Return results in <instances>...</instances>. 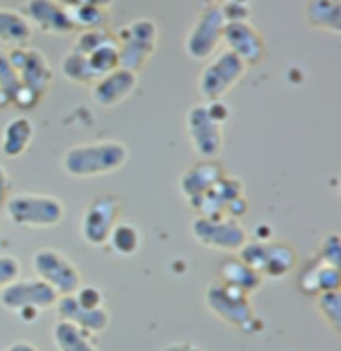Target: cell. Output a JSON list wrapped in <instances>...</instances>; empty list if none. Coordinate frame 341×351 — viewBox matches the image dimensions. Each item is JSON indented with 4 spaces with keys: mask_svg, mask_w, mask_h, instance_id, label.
I'll use <instances>...</instances> for the list:
<instances>
[{
    "mask_svg": "<svg viewBox=\"0 0 341 351\" xmlns=\"http://www.w3.org/2000/svg\"><path fill=\"white\" fill-rule=\"evenodd\" d=\"M70 21L74 24V28H82V30H96L102 28L106 24V10L98 8V6H82V8H72L68 10Z\"/></svg>",
    "mask_w": 341,
    "mask_h": 351,
    "instance_id": "obj_20",
    "label": "cell"
},
{
    "mask_svg": "<svg viewBox=\"0 0 341 351\" xmlns=\"http://www.w3.org/2000/svg\"><path fill=\"white\" fill-rule=\"evenodd\" d=\"M19 276V262L12 256H0V284H8Z\"/></svg>",
    "mask_w": 341,
    "mask_h": 351,
    "instance_id": "obj_22",
    "label": "cell"
},
{
    "mask_svg": "<svg viewBox=\"0 0 341 351\" xmlns=\"http://www.w3.org/2000/svg\"><path fill=\"white\" fill-rule=\"evenodd\" d=\"M122 202L114 196H100L92 199V204L86 208L82 218V236L92 245L106 243L110 232L116 226V219L120 216Z\"/></svg>",
    "mask_w": 341,
    "mask_h": 351,
    "instance_id": "obj_6",
    "label": "cell"
},
{
    "mask_svg": "<svg viewBox=\"0 0 341 351\" xmlns=\"http://www.w3.org/2000/svg\"><path fill=\"white\" fill-rule=\"evenodd\" d=\"M62 74L68 80L76 82V84H86V82H96V76L92 74L90 66L86 62V58L76 52L74 48L62 58Z\"/></svg>",
    "mask_w": 341,
    "mask_h": 351,
    "instance_id": "obj_19",
    "label": "cell"
},
{
    "mask_svg": "<svg viewBox=\"0 0 341 351\" xmlns=\"http://www.w3.org/2000/svg\"><path fill=\"white\" fill-rule=\"evenodd\" d=\"M34 138V126L30 122V118L26 116H16L12 118L2 132V152L8 158H19L28 150L30 142Z\"/></svg>",
    "mask_w": 341,
    "mask_h": 351,
    "instance_id": "obj_15",
    "label": "cell"
},
{
    "mask_svg": "<svg viewBox=\"0 0 341 351\" xmlns=\"http://www.w3.org/2000/svg\"><path fill=\"white\" fill-rule=\"evenodd\" d=\"M58 4H62L66 10L72 8H82V6H98V8H110L114 0H56Z\"/></svg>",
    "mask_w": 341,
    "mask_h": 351,
    "instance_id": "obj_23",
    "label": "cell"
},
{
    "mask_svg": "<svg viewBox=\"0 0 341 351\" xmlns=\"http://www.w3.org/2000/svg\"><path fill=\"white\" fill-rule=\"evenodd\" d=\"M222 40L226 43L230 52H234L235 56L242 58L248 66L257 64L266 54V43L261 34L257 32L256 26L248 21L226 22Z\"/></svg>",
    "mask_w": 341,
    "mask_h": 351,
    "instance_id": "obj_9",
    "label": "cell"
},
{
    "mask_svg": "<svg viewBox=\"0 0 341 351\" xmlns=\"http://www.w3.org/2000/svg\"><path fill=\"white\" fill-rule=\"evenodd\" d=\"M226 19L220 10V4H210L204 8L186 38V52L196 60L210 58L222 43V32Z\"/></svg>",
    "mask_w": 341,
    "mask_h": 351,
    "instance_id": "obj_5",
    "label": "cell"
},
{
    "mask_svg": "<svg viewBox=\"0 0 341 351\" xmlns=\"http://www.w3.org/2000/svg\"><path fill=\"white\" fill-rule=\"evenodd\" d=\"M192 232L200 243L215 250H239L246 243V232L235 219L198 218Z\"/></svg>",
    "mask_w": 341,
    "mask_h": 351,
    "instance_id": "obj_8",
    "label": "cell"
},
{
    "mask_svg": "<svg viewBox=\"0 0 341 351\" xmlns=\"http://www.w3.org/2000/svg\"><path fill=\"white\" fill-rule=\"evenodd\" d=\"M321 250H323V254H321L323 263H327V265H336L338 258H340V236H338V234L327 236V238L323 240Z\"/></svg>",
    "mask_w": 341,
    "mask_h": 351,
    "instance_id": "obj_21",
    "label": "cell"
},
{
    "mask_svg": "<svg viewBox=\"0 0 341 351\" xmlns=\"http://www.w3.org/2000/svg\"><path fill=\"white\" fill-rule=\"evenodd\" d=\"M136 86H138L136 72L126 70V68H116L94 82L92 98L102 108H114V106L122 104L124 100H128Z\"/></svg>",
    "mask_w": 341,
    "mask_h": 351,
    "instance_id": "obj_12",
    "label": "cell"
},
{
    "mask_svg": "<svg viewBox=\"0 0 341 351\" xmlns=\"http://www.w3.org/2000/svg\"><path fill=\"white\" fill-rule=\"evenodd\" d=\"M224 178V170L213 160H202L200 164L192 166L186 174L182 176L180 188L188 199L202 196L206 190H210L217 180Z\"/></svg>",
    "mask_w": 341,
    "mask_h": 351,
    "instance_id": "obj_14",
    "label": "cell"
},
{
    "mask_svg": "<svg viewBox=\"0 0 341 351\" xmlns=\"http://www.w3.org/2000/svg\"><path fill=\"white\" fill-rule=\"evenodd\" d=\"M128 160V150L122 142H94L70 148L64 156L66 174L76 178H96L120 170Z\"/></svg>",
    "mask_w": 341,
    "mask_h": 351,
    "instance_id": "obj_1",
    "label": "cell"
},
{
    "mask_svg": "<svg viewBox=\"0 0 341 351\" xmlns=\"http://www.w3.org/2000/svg\"><path fill=\"white\" fill-rule=\"evenodd\" d=\"M8 194V174L0 168V206H4Z\"/></svg>",
    "mask_w": 341,
    "mask_h": 351,
    "instance_id": "obj_24",
    "label": "cell"
},
{
    "mask_svg": "<svg viewBox=\"0 0 341 351\" xmlns=\"http://www.w3.org/2000/svg\"><path fill=\"white\" fill-rule=\"evenodd\" d=\"M6 216L19 228H54L64 216L60 199L43 194H19L6 197Z\"/></svg>",
    "mask_w": 341,
    "mask_h": 351,
    "instance_id": "obj_2",
    "label": "cell"
},
{
    "mask_svg": "<svg viewBox=\"0 0 341 351\" xmlns=\"http://www.w3.org/2000/svg\"><path fill=\"white\" fill-rule=\"evenodd\" d=\"M32 36V26L22 12L0 8V43L12 48L26 46Z\"/></svg>",
    "mask_w": 341,
    "mask_h": 351,
    "instance_id": "obj_16",
    "label": "cell"
},
{
    "mask_svg": "<svg viewBox=\"0 0 341 351\" xmlns=\"http://www.w3.org/2000/svg\"><path fill=\"white\" fill-rule=\"evenodd\" d=\"M305 19L311 26L340 34L341 10L338 0H307Z\"/></svg>",
    "mask_w": 341,
    "mask_h": 351,
    "instance_id": "obj_17",
    "label": "cell"
},
{
    "mask_svg": "<svg viewBox=\"0 0 341 351\" xmlns=\"http://www.w3.org/2000/svg\"><path fill=\"white\" fill-rule=\"evenodd\" d=\"M108 241H110L112 250L118 256L130 258V256H134L140 250L142 238H140V232H138L136 226H132V223H116L114 230L108 236Z\"/></svg>",
    "mask_w": 341,
    "mask_h": 351,
    "instance_id": "obj_18",
    "label": "cell"
},
{
    "mask_svg": "<svg viewBox=\"0 0 341 351\" xmlns=\"http://www.w3.org/2000/svg\"><path fill=\"white\" fill-rule=\"evenodd\" d=\"M188 134L193 144V150L200 154L204 160H212L217 154L222 152V126L215 124L212 118L208 116L206 106H193L188 112Z\"/></svg>",
    "mask_w": 341,
    "mask_h": 351,
    "instance_id": "obj_10",
    "label": "cell"
},
{
    "mask_svg": "<svg viewBox=\"0 0 341 351\" xmlns=\"http://www.w3.org/2000/svg\"><path fill=\"white\" fill-rule=\"evenodd\" d=\"M114 38L120 52V68L136 72L144 68L154 54L158 40V26L150 19H138L126 24Z\"/></svg>",
    "mask_w": 341,
    "mask_h": 351,
    "instance_id": "obj_3",
    "label": "cell"
},
{
    "mask_svg": "<svg viewBox=\"0 0 341 351\" xmlns=\"http://www.w3.org/2000/svg\"><path fill=\"white\" fill-rule=\"evenodd\" d=\"M224 2H230V0H224ZM234 2H248V0H234Z\"/></svg>",
    "mask_w": 341,
    "mask_h": 351,
    "instance_id": "obj_26",
    "label": "cell"
},
{
    "mask_svg": "<svg viewBox=\"0 0 341 351\" xmlns=\"http://www.w3.org/2000/svg\"><path fill=\"white\" fill-rule=\"evenodd\" d=\"M24 19L30 22V26H38L46 34L62 36L74 30L68 10L56 0H26Z\"/></svg>",
    "mask_w": 341,
    "mask_h": 351,
    "instance_id": "obj_13",
    "label": "cell"
},
{
    "mask_svg": "<svg viewBox=\"0 0 341 351\" xmlns=\"http://www.w3.org/2000/svg\"><path fill=\"white\" fill-rule=\"evenodd\" d=\"M6 58H8L10 66L16 70L22 86L30 88L32 92H36L43 98V94L50 84V78H52L50 66H48V60L44 58L43 52L22 46V48H12L6 54Z\"/></svg>",
    "mask_w": 341,
    "mask_h": 351,
    "instance_id": "obj_7",
    "label": "cell"
},
{
    "mask_svg": "<svg viewBox=\"0 0 341 351\" xmlns=\"http://www.w3.org/2000/svg\"><path fill=\"white\" fill-rule=\"evenodd\" d=\"M6 104H10V102H8V100H6V96L0 92V108H2V106H6Z\"/></svg>",
    "mask_w": 341,
    "mask_h": 351,
    "instance_id": "obj_25",
    "label": "cell"
},
{
    "mask_svg": "<svg viewBox=\"0 0 341 351\" xmlns=\"http://www.w3.org/2000/svg\"><path fill=\"white\" fill-rule=\"evenodd\" d=\"M32 263H34L36 274H40L50 284V287H56L58 291H74L80 284V276L74 263L68 262L66 256L56 250L36 252Z\"/></svg>",
    "mask_w": 341,
    "mask_h": 351,
    "instance_id": "obj_11",
    "label": "cell"
},
{
    "mask_svg": "<svg viewBox=\"0 0 341 351\" xmlns=\"http://www.w3.org/2000/svg\"><path fill=\"white\" fill-rule=\"evenodd\" d=\"M246 72H248V64L242 58H237L234 52L224 50L215 54L212 62L202 70L198 86L208 102L222 100L244 78Z\"/></svg>",
    "mask_w": 341,
    "mask_h": 351,
    "instance_id": "obj_4",
    "label": "cell"
}]
</instances>
